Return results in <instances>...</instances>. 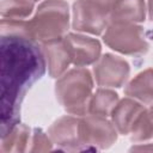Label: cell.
<instances>
[{"label":"cell","instance_id":"11","mask_svg":"<svg viewBox=\"0 0 153 153\" xmlns=\"http://www.w3.org/2000/svg\"><path fill=\"white\" fill-rule=\"evenodd\" d=\"M145 110V106L134 98L127 97L116 104L111 112V121L118 134L128 135L136 117Z\"/></svg>","mask_w":153,"mask_h":153},{"label":"cell","instance_id":"14","mask_svg":"<svg viewBox=\"0 0 153 153\" xmlns=\"http://www.w3.org/2000/svg\"><path fill=\"white\" fill-rule=\"evenodd\" d=\"M31 129L24 124H16L10 131H7L4 136H1V153H20L29 151L30 141H31Z\"/></svg>","mask_w":153,"mask_h":153},{"label":"cell","instance_id":"2","mask_svg":"<svg viewBox=\"0 0 153 153\" xmlns=\"http://www.w3.org/2000/svg\"><path fill=\"white\" fill-rule=\"evenodd\" d=\"M93 76L85 67H75L65 72L55 82V96L59 104L69 115L87 114L92 97Z\"/></svg>","mask_w":153,"mask_h":153},{"label":"cell","instance_id":"13","mask_svg":"<svg viewBox=\"0 0 153 153\" xmlns=\"http://www.w3.org/2000/svg\"><path fill=\"white\" fill-rule=\"evenodd\" d=\"M124 94L142 104L153 103V68H147L135 75L124 87Z\"/></svg>","mask_w":153,"mask_h":153},{"label":"cell","instance_id":"17","mask_svg":"<svg viewBox=\"0 0 153 153\" xmlns=\"http://www.w3.org/2000/svg\"><path fill=\"white\" fill-rule=\"evenodd\" d=\"M128 135L130 141L135 143L153 139V120L148 110L145 109L136 117Z\"/></svg>","mask_w":153,"mask_h":153},{"label":"cell","instance_id":"5","mask_svg":"<svg viewBox=\"0 0 153 153\" xmlns=\"http://www.w3.org/2000/svg\"><path fill=\"white\" fill-rule=\"evenodd\" d=\"M117 129L104 116L86 114L79 118L78 134L85 151L106 149L117 140Z\"/></svg>","mask_w":153,"mask_h":153},{"label":"cell","instance_id":"10","mask_svg":"<svg viewBox=\"0 0 153 153\" xmlns=\"http://www.w3.org/2000/svg\"><path fill=\"white\" fill-rule=\"evenodd\" d=\"M39 45L43 51L50 78H60L65 72H67L69 65L72 63L71 53L65 42V38L61 37L42 43Z\"/></svg>","mask_w":153,"mask_h":153},{"label":"cell","instance_id":"3","mask_svg":"<svg viewBox=\"0 0 153 153\" xmlns=\"http://www.w3.org/2000/svg\"><path fill=\"white\" fill-rule=\"evenodd\" d=\"M69 6L65 0L42 1L31 19L26 20L30 39L38 44L63 37L69 29Z\"/></svg>","mask_w":153,"mask_h":153},{"label":"cell","instance_id":"9","mask_svg":"<svg viewBox=\"0 0 153 153\" xmlns=\"http://www.w3.org/2000/svg\"><path fill=\"white\" fill-rule=\"evenodd\" d=\"M65 42L69 49L72 65L75 67H85L94 65L100 57L102 45L98 39L82 33H66Z\"/></svg>","mask_w":153,"mask_h":153},{"label":"cell","instance_id":"22","mask_svg":"<svg viewBox=\"0 0 153 153\" xmlns=\"http://www.w3.org/2000/svg\"><path fill=\"white\" fill-rule=\"evenodd\" d=\"M148 112H149V115H151V117H152V120H153V104L151 105V108H149Z\"/></svg>","mask_w":153,"mask_h":153},{"label":"cell","instance_id":"15","mask_svg":"<svg viewBox=\"0 0 153 153\" xmlns=\"http://www.w3.org/2000/svg\"><path fill=\"white\" fill-rule=\"evenodd\" d=\"M118 94L109 88H98L91 97L87 114L99 116H111V112L118 103Z\"/></svg>","mask_w":153,"mask_h":153},{"label":"cell","instance_id":"1","mask_svg":"<svg viewBox=\"0 0 153 153\" xmlns=\"http://www.w3.org/2000/svg\"><path fill=\"white\" fill-rule=\"evenodd\" d=\"M1 136L20 122V106L27 90L47 68L41 45L27 37L0 36Z\"/></svg>","mask_w":153,"mask_h":153},{"label":"cell","instance_id":"21","mask_svg":"<svg viewBox=\"0 0 153 153\" xmlns=\"http://www.w3.org/2000/svg\"><path fill=\"white\" fill-rule=\"evenodd\" d=\"M147 12H148V18L151 22H153V0H147Z\"/></svg>","mask_w":153,"mask_h":153},{"label":"cell","instance_id":"23","mask_svg":"<svg viewBox=\"0 0 153 153\" xmlns=\"http://www.w3.org/2000/svg\"><path fill=\"white\" fill-rule=\"evenodd\" d=\"M31 1H33V2H36V1H38V0H31Z\"/></svg>","mask_w":153,"mask_h":153},{"label":"cell","instance_id":"19","mask_svg":"<svg viewBox=\"0 0 153 153\" xmlns=\"http://www.w3.org/2000/svg\"><path fill=\"white\" fill-rule=\"evenodd\" d=\"M90 1L109 17L118 0H90Z\"/></svg>","mask_w":153,"mask_h":153},{"label":"cell","instance_id":"18","mask_svg":"<svg viewBox=\"0 0 153 153\" xmlns=\"http://www.w3.org/2000/svg\"><path fill=\"white\" fill-rule=\"evenodd\" d=\"M53 141L42 128H33L29 152H49L53 149Z\"/></svg>","mask_w":153,"mask_h":153},{"label":"cell","instance_id":"6","mask_svg":"<svg viewBox=\"0 0 153 153\" xmlns=\"http://www.w3.org/2000/svg\"><path fill=\"white\" fill-rule=\"evenodd\" d=\"M130 74L129 63L114 54L102 55L93 65V78L102 87H122Z\"/></svg>","mask_w":153,"mask_h":153},{"label":"cell","instance_id":"7","mask_svg":"<svg viewBox=\"0 0 153 153\" xmlns=\"http://www.w3.org/2000/svg\"><path fill=\"white\" fill-rule=\"evenodd\" d=\"M109 25V17L90 0H75L72 7V27L76 32L103 35Z\"/></svg>","mask_w":153,"mask_h":153},{"label":"cell","instance_id":"8","mask_svg":"<svg viewBox=\"0 0 153 153\" xmlns=\"http://www.w3.org/2000/svg\"><path fill=\"white\" fill-rule=\"evenodd\" d=\"M79 118L72 115L59 117L48 129V135L57 149L66 152H81L85 151L79 140L78 134Z\"/></svg>","mask_w":153,"mask_h":153},{"label":"cell","instance_id":"16","mask_svg":"<svg viewBox=\"0 0 153 153\" xmlns=\"http://www.w3.org/2000/svg\"><path fill=\"white\" fill-rule=\"evenodd\" d=\"M35 8V2L31 0H2L0 6L1 18L25 20Z\"/></svg>","mask_w":153,"mask_h":153},{"label":"cell","instance_id":"20","mask_svg":"<svg viewBox=\"0 0 153 153\" xmlns=\"http://www.w3.org/2000/svg\"><path fill=\"white\" fill-rule=\"evenodd\" d=\"M130 151H153V143L141 145V146H133Z\"/></svg>","mask_w":153,"mask_h":153},{"label":"cell","instance_id":"12","mask_svg":"<svg viewBox=\"0 0 153 153\" xmlns=\"http://www.w3.org/2000/svg\"><path fill=\"white\" fill-rule=\"evenodd\" d=\"M146 11L145 0H118L109 16V23H142Z\"/></svg>","mask_w":153,"mask_h":153},{"label":"cell","instance_id":"4","mask_svg":"<svg viewBox=\"0 0 153 153\" xmlns=\"http://www.w3.org/2000/svg\"><path fill=\"white\" fill-rule=\"evenodd\" d=\"M103 42L110 49L134 57L145 55L149 49L145 30L136 23H109L103 32Z\"/></svg>","mask_w":153,"mask_h":153}]
</instances>
